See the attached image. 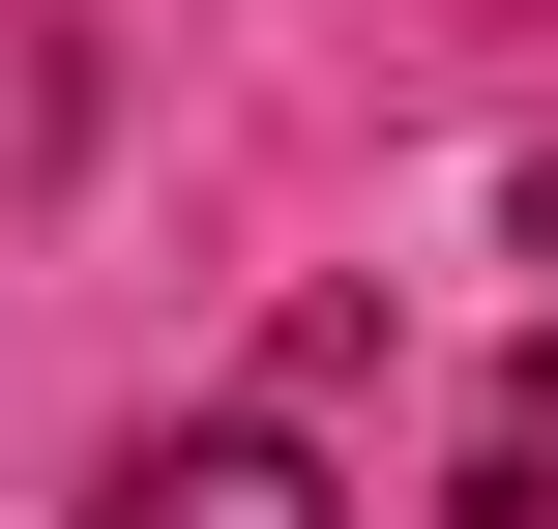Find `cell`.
I'll list each match as a JSON object with an SVG mask.
<instances>
[{"label":"cell","instance_id":"1","mask_svg":"<svg viewBox=\"0 0 558 529\" xmlns=\"http://www.w3.org/2000/svg\"><path fill=\"white\" fill-rule=\"evenodd\" d=\"M88 529H353V501H324V442H294V412H177V442H118V471H88Z\"/></svg>","mask_w":558,"mask_h":529}]
</instances>
